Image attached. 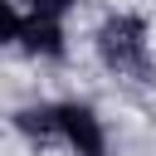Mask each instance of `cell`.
I'll return each instance as SVG.
<instances>
[{"instance_id":"7a4b0ae2","label":"cell","mask_w":156,"mask_h":156,"mask_svg":"<svg viewBox=\"0 0 156 156\" xmlns=\"http://www.w3.org/2000/svg\"><path fill=\"white\" fill-rule=\"evenodd\" d=\"M58 136H68L78 156H102V127L88 107H58Z\"/></svg>"},{"instance_id":"277c9868","label":"cell","mask_w":156,"mask_h":156,"mask_svg":"<svg viewBox=\"0 0 156 156\" xmlns=\"http://www.w3.org/2000/svg\"><path fill=\"white\" fill-rule=\"evenodd\" d=\"M68 5H73V0H34V15H49V20H58Z\"/></svg>"},{"instance_id":"6da1fadb","label":"cell","mask_w":156,"mask_h":156,"mask_svg":"<svg viewBox=\"0 0 156 156\" xmlns=\"http://www.w3.org/2000/svg\"><path fill=\"white\" fill-rule=\"evenodd\" d=\"M98 49H102V58H107L112 68H122V73H146V24H141L136 15L107 20L102 34H98Z\"/></svg>"},{"instance_id":"3957f363","label":"cell","mask_w":156,"mask_h":156,"mask_svg":"<svg viewBox=\"0 0 156 156\" xmlns=\"http://www.w3.org/2000/svg\"><path fill=\"white\" fill-rule=\"evenodd\" d=\"M20 44H24V49H34V54H63V29H58V20L34 15V20H24Z\"/></svg>"}]
</instances>
